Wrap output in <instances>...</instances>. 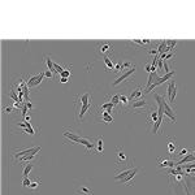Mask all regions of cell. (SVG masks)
Segmentation results:
<instances>
[{"instance_id":"obj_1","label":"cell","mask_w":195,"mask_h":195,"mask_svg":"<svg viewBox=\"0 0 195 195\" xmlns=\"http://www.w3.org/2000/svg\"><path fill=\"white\" fill-rule=\"evenodd\" d=\"M150 105L148 103L146 102L144 99H138V100H133V102H130L129 107L124 112H134V113H141V112H147L150 109Z\"/></svg>"},{"instance_id":"obj_2","label":"cell","mask_w":195,"mask_h":195,"mask_svg":"<svg viewBox=\"0 0 195 195\" xmlns=\"http://www.w3.org/2000/svg\"><path fill=\"white\" fill-rule=\"evenodd\" d=\"M40 151V146H37V147H33V148H24V150H17L14 151L12 154V157H13V161H20L21 159L24 156H27V155H34V154H38Z\"/></svg>"},{"instance_id":"obj_3","label":"cell","mask_w":195,"mask_h":195,"mask_svg":"<svg viewBox=\"0 0 195 195\" xmlns=\"http://www.w3.org/2000/svg\"><path fill=\"white\" fill-rule=\"evenodd\" d=\"M112 52H113V44L111 42L104 40V42L98 43V46H96V53L98 55H102L105 57L108 55H111Z\"/></svg>"},{"instance_id":"obj_4","label":"cell","mask_w":195,"mask_h":195,"mask_svg":"<svg viewBox=\"0 0 195 195\" xmlns=\"http://www.w3.org/2000/svg\"><path fill=\"white\" fill-rule=\"evenodd\" d=\"M43 79H44V72H39L35 76H29L26 78V85L27 87H37L43 82Z\"/></svg>"},{"instance_id":"obj_5","label":"cell","mask_w":195,"mask_h":195,"mask_svg":"<svg viewBox=\"0 0 195 195\" xmlns=\"http://www.w3.org/2000/svg\"><path fill=\"white\" fill-rule=\"evenodd\" d=\"M167 95H168V102L173 105H176V96H177V85L174 79H170L169 86L167 89Z\"/></svg>"},{"instance_id":"obj_6","label":"cell","mask_w":195,"mask_h":195,"mask_svg":"<svg viewBox=\"0 0 195 195\" xmlns=\"http://www.w3.org/2000/svg\"><path fill=\"white\" fill-rule=\"evenodd\" d=\"M157 118H159L157 109H156L155 107H151L150 109L147 111V114H146V124H147V126L152 125V128H154L155 124L157 122Z\"/></svg>"},{"instance_id":"obj_7","label":"cell","mask_w":195,"mask_h":195,"mask_svg":"<svg viewBox=\"0 0 195 195\" xmlns=\"http://www.w3.org/2000/svg\"><path fill=\"white\" fill-rule=\"evenodd\" d=\"M129 163V157L128 155L125 154L124 148H121L120 146L116 147V164L117 165H126Z\"/></svg>"},{"instance_id":"obj_8","label":"cell","mask_w":195,"mask_h":195,"mask_svg":"<svg viewBox=\"0 0 195 195\" xmlns=\"http://www.w3.org/2000/svg\"><path fill=\"white\" fill-rule=\"evenodd\" d=\"M135 72H137V67H135V65H134V67L133 68H130V69H128V70H125L124 72V73H122L117 79H116V81H114L113 83H112V86H118L120 83H122V82H125L126 81V79L128 78H130V76H133L134 73H135Z\"/></svg>"},{"instance_id":"obj_9","label":"cell","mask_w":195,"mask_h":195,"mask_svg":"<svg viewBox=\"0 0 195 195\" xmlns=\"http://www.w3.org/2000/svg\"><path fill=\"white\" fill-rule=\"evenodd\" d=\"M138 172H139V168H137V167L133 168V170L130 172L128 176H125L124 178H122L120 182L125 183V185H128V186H132V185H133V179H134V177L137 176V173H138Z\"/></svg>"},{"instance_id":"obj_10","label":"cell","mask_w":195,"mask_h":195,"mask_svg":"<svg viewBox=\"0 0 195 195\" xmlns=\"http://www.w3.org/2000/svg\"><path fill=\"white\" fill-rule=\"evenodd\" d=\"M164 114H165V116H168L169 120H170L172 122H176V121H177L176 114H174V109H172V108L168 105L167 99L164 100Z\"/></svg>"},{"instance_id":"obj_11","label":"cell","mask_w":195,"mask_h":195,"mask_svg":"<svg viewBox=\"0 0 195 195\" xmlns=\"http://www.w3.org/2000/svg\"><path fill=\"white\" fill-rule=\"evenodd\" d=\"M157 167L159 168H174L176 163L173 161V159H159Z\"/></svg>"},{"instance_id":"obj_12","label":"cell","mask_w":195,"mask_h":195,"mask_svg":"<svg viewBox=\"0 0 195 195\" xmlns=\"http://www.w3.org/2000/svg\"><path fill=\"white\" fill-rule=\"evenodd\" d=\"M64 134V137H65V138H68L72 143H74V144H78V141H79V135H77L76 133H73V132H72V130H65V132L63 133Z\"/></svg>"},{"instance_id":"obj_13","label":"cell","mask_w":195,"mask_h":195,"mask_svg":"<svg viewBox=\"0 0 195 195\" xmlns=\"http://www.w3.org/2000/svg\"><path fill=\"white\" fill-rule=\"evenodd\" d=\"M191 161H195V150L190 151L189 155H186L183 159H181V160L176 164V167L177 165H183V164H187V163H191Z\"/></svg>"},{"instance_id":"obj_14","label":"cell","mask_w":195,"mask_h":195,"mask_svg":"<svg viewBox=\"0 0 195 195\" xmlns=\"http://www.w3.org/2000/svg\"><path fill=\"white\" fill-rule=\"evenodd\" d=\"M103 151H104L103 137H98V138H96V141H95V151H94V154L100 155V154H103Z\"/></svg>"},{"instance_id":"obj_15","label":"cell","mask_w":195,"mask_h":195,"mask_svg":"<svg viewBox=\"0 0 195 195\" xmlns=\"http://www.w3.org/2000/svg\"><path fill=\"white\" fill-rule=\"evenodd\" d=\"M143 95V91H142V87L139 86V87H137L135 90L132 91V94H130V96H129V100L130 102H133V100H138L141 99Z\"/></svg>"},{"instance_id":"obj_16","label":"cell","mask_w":195,"mask_h":195,"mask_svg":"<svg viewBox=\"0 0 195 195\" xmlns=\"http://www.w3.org/2000/svg\"><path fill=\"white\" fill-rule=\"evenodd\" d=\"M167 150H168L169 155H174V154H176V150H177V143H176V139L169 138V141H168V146H167Z\"/></svg>"},{"instance_id":"obj_17","label":"cell","mask_w":195,"mask_h":195,"mask_svg":"<svg viewBox=\"0 0 195 195\" xmlns=\"http://www.w3.org/2000/svg\"><path fill=\"white\" fill-rule=\"evenodd\" d=\"M129 104H130L129 98L126 95H124V94H120V103H118V105L122 108V111H125L126 108L129 107Z\"/></svg>"},{"instance_id":"obj_18","label":"cell","mask_w":195,"mask_h":195,"mask_svg":"<svg viewBox=\"0 0 195 195\" xmlns=\"http://www.w3.org/2000/svg\"><path fill=\"white\" fill-rule=\"evenodd\" d=\"M130 44H137V46H141V47H147L150 44H152V42H151L150 39H134L132 42H129Z\"/></svg>"},{"instance_id":"obj_19","label":"cell","mask_w":195,"mask_h":195,"mask_svg":"<svg viewBox=\"0 0 195 195\" xmlns=\"http://www.w3.org/2000/svg\"><path fill=\"white\" fill-rule=\"evenodd\" d=\"M100 121L104 122V124H111V122H113V117L107 111H103L102 116H100Z\"/></svg>"},{"instance_id":"obj_20","label":"cell","mask_w":195,"mask_h":195,"mask_svg":"<svg viewBox=\"0 0 195 195\" xmlns=\"http://www.w3.org/2000/svg\"><path fill=\"white\" fill-rule=\"evenodd\" d=\"M103 60H104V64H105L107 70H113V69H114V63H113L108 56H105Z\"/></svg>"},{"instance_id":"obj_21","label":"cell","mask_w":195,"mask_h":195,"mask_svg":"<svg viewBox=\"0 0 195 195\" xmlns=\"http://www.w3.org/2000/svg\"><path fill=\"white\" fill-rule=\"evenodd\" d=\"M34 164H35V163H33V161L26 164V167H25V169H24V172H22V176H24V177H29V174H30L31 169L34 168Z\"/></svg>"},{"instance_id":"obj_22","label":"cell","mask_w":195,"mask_h":195,"mask_svg":"<svg viewBox=\"0 0 195 195\" xmlns=\"http://www.w3.org/2000/svg\"><path fill=\"white\" fill-rule=\"evenodd\" d=\"M77 193H79V194H83V195H92V191L89 189V187H86V186H81L78 189V191Z\"/></svg>"},{"instance_id":"obj_23","label":"cell","mask_w":195,"mask_h":195,"mask_svg":"<svg viewBox=\"0 0 195 195\" xmlns=\"http://www.w3.org/2000/svg\"><path fill=\"white\" fill-rule=\"evenodd\" d=\"M107 99H109L111 103H113L114 105H117L120 103V94H117V95H113V96H107Z\"/></svg>"},{"instance_id":"obj_24","label":"cell","mask_w":195,"mask_h":195,"mask_svg":"<svg viewBox=\"0 0 195 195\" xmlns=\"http://www.w3.org/2000/svg\"><path fill=\"white\" fill-rule=\"evenodd\" d=\"M165 42H167L168 51H173V49H174V47H176V44H177V40H170V39H168V40H165Z\"/></svg>"},{"instance_id":"obj_25","label":"cell","mask_w":195,"mask_h":195,"mask_svg":"<svg viewBox=\"0 0 195 195\" xmlns=\"http://www.w3.org/2000/svg\"><path fill=\"white\" fill-rule=\"evenodd\" d=\"M16 92H17V91L12 87V89H11V91H9V98H12V99L14 100V102H20V98L16 95ZM20 103H21V102H20Z\"/></svg>"},{"instance_id":"obj_26","label":"cell","mask_w":195,"mask_h":195,"mask_svg":"<svg viewBox=\"0 0 195 195\" xmlns=\"http://www.w3.org/2000/svg\"><path fill=\"white\" fill-rule=\"evenodd\" d=\"M40 179H35V181H33L31 182V185H30V187H29V190H35V189H38L39 187V185H40Z\"/></svg>"},{"instance_id":"obj_27","label":"cell","mask_w":195,"mask_h":195,"mask_svg":"<svg viewBox=\"0 0 195 195\" xmlns=\"http://www.w3.org/2000/svg\"><path fill=\"white\" fill-rule=\"evenodd\" d=\"M189 152H190V150H189V148H182L177 155H178L179 157H182V159H183L186 155H189Z\"/></svg>"},{"instance_id":"obj_28","label":"cell","mask_w":195,"mask_h":195,"mask_svg":"<svg viewBox=\"0 0 195 195\" xmlns=\"http://www.w3.org/2000/svg\"><path fill=\"white\" fill-rule=\"evenodd\" d=\"M70 68H72V67H69L68 69H65V70L63 72V73L60 74V77H64V78H69V77L72 76V72H70Z\"/></svg>"},{"instance_id":"obj_29","label":"cell","mask_w":195,"mask_h":195,"mask_svg":"<svg viewBox=\"0 0 195 195\" xmlns=\"http://www.w3.org/2000/svg\"><path fill=\"white\" fill-rule=\"evenodd\" d=\"M30 185H31V181L29 179V177H24V179H22V186H24V187H30Z\"/></svg>"},{"instance_id":"obj_30","label":"cell","mask_w":195,"mask_h":195,"mask_svg":"<svg viewBox=\"0 0 195 195\" xmlns=\"http://www.w3.org/2000/svg\"><path fill=\"white\" fill-rule=\"evenodd\" d=\"M53 74H55V73H53V72H51V70H48V69L44 70V77H47V78H52Z\"/></svg>"},{"instance_id":"obj_31","label":"cell","mask_w":195,"mask_h":195,"mask_svg":"<svg viewBox=\"0 0 195 195\" xmlns=\"http://www.w3.org/2000/svg\"><path fill=\"white\" fill-rule=\"evenodd\" d=\"M12 111H13V108L12 107H7V108H4V113H12Z\"/></svg>"},{"instance_id":"obj_32","label":"cell","mask_w":195,"mask_h":195,"mask_svg":"<svg viewBox=\"0 0 195 195\" xmlns=\"http://www.w3.org/2000/svg\"><path fill=\"white\" fill-rule=\"evenodd\" d=\"M59 81H60L61 83H67V82L69 81V79H68V78H64V77H60V79H59Z\"/></svg>"},{"instance_id":"obj_33","label":"cell","mask_w":195,"mask_h":195,"mask_svg":"<svg viewBox=\"0 0 195 195\" xmlns=\"http://www.w3.org/2000/svg\"><path fill=\"white\" fill-rule=\"evenodd\" d=\"M30 120H31L30 114H26V116H25V121H26V122H30Z\"/></svg>"},{"instance_id":"obj_34","label":"cell","mask_w":195,"mask_h":195,"mask_svg":"<svg viewBox=\"0 0 195 195\" xmlns=\"http://www.w3.org/2000/svg\"><path fill=\"white\" fill-rule=\"evenodd\" d=\"M144 69H146V70L148 72V73H151V65H148V64H147L146 67H144Z\"/></svg>"},{"instance_id":"obj_35","label":"cell","mask_w":195,"mask_h":195,"mask_svg":"<svg viewBox=\"0 0 195 195\" xmlns=\"http://www.w3.org/2000/svg\"><path fill=\"white\" fill-rule=\"evenodd\" d=\"M25 104H26V107L29 108V109H31V108H33V104H31L30 102H27V103H25Z\"/></svg>"},{"instance_id":"obj_36","label":"cell","mask_w":195,"mask_h":195,"mask_svg":"<svg viewBox=\"0 0 195 195\" xmlns=\"http://www.w3.org/2000/svg\"><path fill=\"white\" fill-rule=\"evenodd\" d=\"M76 195H83V194H79V193H76Z\"/></svg>"}]
</instances>
